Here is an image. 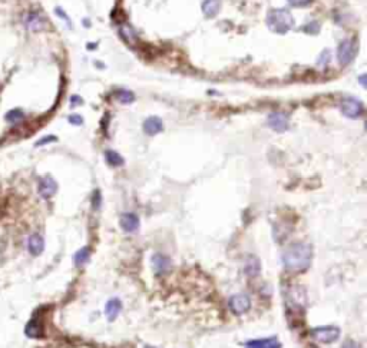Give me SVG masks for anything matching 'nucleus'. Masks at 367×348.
Here are the masks:
<instances>
[{
    "instance_id": "1",
    "label": "nucleus",
    "mask_w": 367,
    "mask_h": 348,
    "mask_svg": "<svg viewBox=\"0 0 367 348\" xmlns=\"http://www.w3.org/2000/svg\"><path fill=\"white\" fill-rule=\"evenodd\" d=\"M313 249L309 244H294L285 249L282 254L284 267L290 271L299 273L304 271L310 267Z\"/></svg>"
},
{
    "instance_id": "2",
    "label": "nucleus",
    "mask_w": 367,
    "mask_h": 348,
    "mask_svg": "<svg viewBox=\"0 0 367 348\" xmlns=\"http://www.w3.org/2000/svg\"><path fill=\"white\" fill-rule=\"evenodd\" d=\"M267 25L275 33L284 35V33H287L292 28L294 19H292V15L288 10L275 9L268 13V16H267Z\"/></svg>"
},
{
    "instance_id": "3",
    "label": "nucleus",
    "mask_w": 367,
    "mask_h": 348,
    "mask_svg": "<svg viewBox=\"0 0 367 348\" xmlns=\"http://www.w3.org/2000/svg\"><path fill=\"white\" fill-rule=\"evenodd\" d=\"M341 111L348 118L356 119L358 116H361V113L364 111V106H363V102L360 99H357V98L347 96L341 102Z\"/></svg>"
},
{
    "instance_id": "4",
    "label": "nucleus",
    "mask_w": 367,
    "mask_h": 348,
    "mask_svg": "<svg viewBox=\"0 0 367 348\" xmlns=\"http://www.w3.org/2000/svg\"><path fill=\"white\" fill-rule=\"evenodd\" d=\"M356 56V43L354 40H343L340 43L339 50H337V57L341 66H347L353 62V59Z\"/></svg>"
},
{
    "instance_id": "5",
    "label": "nucleus",
    "mask_w": 367,
    "mask_h": 348,
    "mask_svg": "<svg viewBox=\"0 0 367 348\" xmlns=\"http://www.w3.org/2000/svg\"><path fill=\"white\" fill-rule=\"evenodd\" d=\"M311 334L317 341L324 342V344H330V342H334L339 338L340 329L337 327H319V328L313 329Z\"/></svg>"
},
{
    "instance_id": "6",
    "label": "nucleus",
    "mask_w": 367,
    "mask_h": 348,
    "mask_svg": "<svg viewBox=\"0 0 367 348\" xmlns=\"http://www.w3.org/2000/svg\"><path fill=\"white\" fill-rule=\"evenodd\" d=\"M23 25L28 30L32 32H39L43 30L47 26V20L39 13V12H29L26 16L23 18Z\"/></svg>"
},
{
    "instance_id": "7",
    "label": "nucleus",
    "mask_w": 367,
    "mask_h": 348,
    "mask_svg": "<svg viewBox=\"0 0 367 348\" xmlns=\"http://www.w3.org/2000/svg\"><path fill=\"white\" fill-rule=\"evenodd\" d=\"M228 305H230V308H231V311H233L234 314L241 315V314H244V312H247V311L250 310L251 301H250L248 295H245V294H237V295H233V297L230 298Z\"/></svg>"
},
{
    "instance_id": "8",
    "label": "nucleus",
    "mask_w": 367,
    "mask_h": 348,
    "mask_svg": "<svg viewBox=\"0 0 367 348\" xmlns=\"http://www.w3.org/2000/svg\"><path fill=\"white\" fill-rule=\"evenodd\" d=\"M57 191V184L52 177H43L39 182V194L43 198H52Z\"/></svg>"
},
{
    "instance_id": "9",
    "label": "nucleus",
    "mask_w": 367,
    "mask_h": 348,
    "mask_svg": "<svg viewBox=\"0 0 367 348\" xmlns=\"http://www.w3.org/2000/svg\"><path fill=\"white\" fill-rule=\"evenodd\" d=\"M268 125L275 132H284L288 128V118L285 113L274 112L268 116Z\"/></svg>"
},
{
    "instance_id": "10",
    "label": "nucleus",
    "mask_w": 367,
    "mask_h": 348,
    "mask_svg": "<svg viewBox=\"0 0 367 348\" xmlns=\"http://www.w3.org/2000/svg\"><path fill=\"white\" fill-rule=\"evenodd\" d=\"M151 264H152V270H154V273L155 274H165L170 271L171 268V261L168 256H165V255H161V254H155L152 256L151 259Z\"/></svg>"
},
{
    "instance_id": "11",
    "label": "nucleus",
    "mask_w": 367,
    "mask_h": 348,
    "mask_svg": "<svg viewBox=\"0 0 367 348\" xmlns=\"http://www.w3.org/2000/svg\"><path fill=\"white\" fill-rule=\"evenodd\" d=\"M288 301L291 305H296L297 308L299 307H304L307 298H306V291L302 287H291L288 290Z\"/></svg>"
},
{
    "instance_id": "12",
    "label": "nucleus",
    "mask_w": 367,
    "mask_h": 348,
    "mask_svg": "<svg viewBox=\"0 0 367 348\" xmlns=\"http://www.w3.org/2000/svg\"><path fill=\"white\" fill-rule=\"evenodd\" d=\"M119 224H121V228L125 232H135L138 229V226H139V218L136 217L135 214L128 212V214H123L121 217Z\"/></svg>"
},
{
    "instance_id": "13",
    "label": "nucleus",
    "mask_w": 367,
    "mask_h": 348,
    "mask_svg": "<svg viewBox=\"0 0 367 348\" xmlns=\"http://www.w3.org/2000/svg\"><path fill=\"white\" fill-rule=\"evenodd\" d=\"M28 249L33 256H38V255L42 254L43 249H45V241H43V238L39 235V234H33V235L29 236Z\"/></svg>"
},
{
    "instance_id": "14",
    "label": "nucleus",
    "mask_w": 367,
    "mask_h": 348,
    "mask_svg": "<svg viewBox=\"0 0 367 348\" xmlns=\"http://www.w3.org/2000/svg\"><path fill=\"white\" fill-rule=\"evenodd\" d=\"M245 348H281V344L275 337H271V338L248 341L245 344Z\"/></svg>"
},
{
    "instance_id": "15",
    "label": "nucleus",
    "mask_w": 367,
    "mask_h": 348,
    "mask_svg": "<svg viewBox=\"0 0 367 348\" xmlns=\"http://www.w3.org/2000/svg\"><path fill=\"white\" fill-rule=\"evenodd\" d=\"M121 310H122V302H121V300H118V298L109 300V301L106 302V307H105L106 318L109 321H113L119 315Z\"/></svg>"
},
{
    "instance_id": "16",
    "label": "nucleus",
    "mask_w": 367,
    "mask_h": 348,
    "mask_svg": "<svg viewBox=\"0 0 367 348\" xmlns=\"http://www.w3.org/2000/svg\"><path fill=\"white\" fill-rule=\"evenodd\" d=\"M143 131L146 135H157V133H160L162 131V122H161L160 118H157V116H151V118H148L145 123H143Z\"/></svg>"
},
{
    "instance_id": "17",
    "label": "nucleus",
    "mask_w": 367,
    "mask_h": 348,
    "mask_svg": "<svg viewBox=\"0 0 367 348\" xmlns=\"http://www.w3.org/2000/svg\"><path fill=\"white\" fill-rule=\"evenodd\" d=\"M25 334L29 338H39L42 337V324L38 320L29 321L26 328H25Z\"/></svg>"
},
{
    "instance_id": "18",
    "label": "nucleus",
    "mask_w": 367,
    "mask_h": 348,
    "mask_svg": "<svg viewBox=\"0 0 367 348\" xmlns=\"http://www.w3.org/2000/svg\"><path fill=\"white\" fill-rule=\"evenodd\" d=\"M202 10H204L207 18L215 16L218 10H219V0H205L202 3Z\"/></svg>"
},
{
    "instance_id": "19",
    "label": "nucleus",
    "mask_w": 367,
    "mask_h": 348,
    "mask_svg": "<svg viewBox=\"0 0 367 348\" xmlns=\"http://www.w3.org/2000/svg\"><path fill=\"white\" fill-rule=\"evenodd\" d=\"M89 258H91V249L85 246V248H82L76 252L75 256H74V263H75L76 267H82L89 261Z\"/></svg>"
},
{
    "instance_id": "20",
    "label": "nucleus",
    "mask_w": 367,
    "mask_h": 348,
    "mask_svg": "<svg viewBox=\"0 0 367 348\" xmlns=\"http://www.w3.org/2000/svg\"><path fill=\"white\" fill-rule=\"evenodd\" d=\"M5 119L9 123H12V125H16V123H20L25 119V112L22 109H12V111L6 113Z\"/></svg>"
},
{
    "instance_id": "21",
    "label": "nucleus",
    "mask_w": 367,
    "mask_h": 348,
    "mask_svg": "<svg viewBox=\"0 0 367 348\" xmlns=\"http://www.w3.org/2000/svg\"><path fill=\"white\" fill-rule=\"evenodd\" d=\"M245 273L250 277H255L260 273V261L255 256H250V259L245 264Z\"/></svg>"
},
{
    "instance_id": "22",
    "label": "nucleus",
    "mask_w": 367,
    "mask_h": 348,
    "mask_svg": "<svg viewBox=\"0 0 367 348\" xmlns=\"http://www.w3.org/2000/svg\"><path fill=\"white\" fill-rule=\"evenodd\" d=\"M105 159H106V162L111 165V166H121V165H123V159H122V156L119 155V153H116V152H113V151H106L105 152Z\"/></svg>"
},
{
    "instance_id": "23",
    "label": "nucleus",
    "mask_w": 367,
    "mask_h": 348,
    "mask_svg": "<svg viewBox=\"0 0 367 348\" xmlns=\"http://www.w3.org/2000/svg\"><path fill=\"white\" fill-rule=\"evenodd\" d=\"M115 95H116L118 101L122 102V104H131V102H133V99H135V96H133L131 91H125V89L118 91Z\"/></svg>"
},
{
    "instance_id": "24",
    "label": "nucleus",
    "mask_w": 367,
    "mask_h": 348,
    "mask_svg": "<svg viewBox=\"0 0 367 348\" xmlns=\"http://www.w3.org/2000/svg\"><path fill=\"white\" fill-rule=\"evenodd\" d=\"M69 122L74 123V125H82L84 119L81 116H78V115H72V116H69Z\"/></svg>"
},
{
    "instance_id": "25",
    "label": "nucleus",
    "mask_w": 367,
    "mask_h": 348,
    "mask_svg": "<svg viewBox=\"0 0 367 348\" xmlns=\"http://www.w3.org/2000/svg\"><path fill=\"white\" fill-rule=\"evenodd\" d=\"M56 141V138L55 136H47V138H43V139H40V141L36 143V146H42V145H46L49 142H53Z\"/></svg>"
},
{
    "instance_id": "26",
    "label": "nucleus",
    "mask_w": 367,
    "mask_h": 348,
    "mask_svg": "<svg viewBox=\"0 0 367 348\" xmlns=\"http://www.w3.org/2000/svg\"><path fill=\"white\" fill-rule=\"evenodd\" d=\"M291 3L292 6H304L307 3H310L311 0H288Z\"/></svg>"
},
{
    "instance_id": "27",
    "label": "nucleus",
    "mask_w": 367,
    "mask_h": 348,
    "mask_svg": "<svg viewBox=\"0 0 367 348\" xmlns=\"http://www.w3.org/2000/svg\"><path fill=\"white\" fill-rule=\"evenodd\" d=\"M343 348H360V345H358L356 341H347V342L343 345Z\"/></svg>"
},
{
    "instance_id": "28",
    "label": "nucleus",
    "mask_w": 367,
    "mask_h": 348,
    "mask_svg": "<svg viewBox=\"0 0 367 348\" xmlns=\"http://www.w3.org/2000/svg\"><path fill=\"white\" fill-rule=\"evenodd\" d=\"M99 204H101V195H99V192L96 191V192H95V198H94V207L98 208L99 207Z\"/></svg>"
},
{
    "instance_id": "29",
    "label": "nucleus",
    "mask_w": 367,
    "mask_h": 348,
    "mask_svg": "<svg viewBox=\"0 0 367 348\" xmlns=\"http://www.w3.org/2000/svg\"><path fill=\"white\" fill-rule=\"evenodd\" d=\"M145 348H154V347H145Z\"/></svg>"
}]
</instances>
